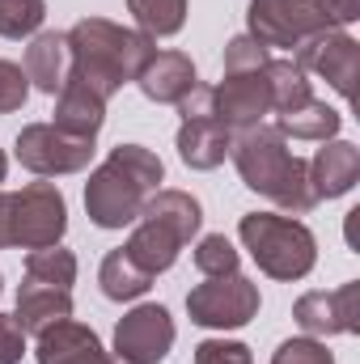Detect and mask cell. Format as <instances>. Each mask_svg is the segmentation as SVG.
Listing matches in <instances>:
<instances>
[{"label": "cell", "instance_id": "cell-19", "mask_svg": "<svg viewBox=\"0 0 360 364\" xmlns=\"http://www.w3.org/2000/svg\"><path fill=\"white\" fill-rule=\"evenodd\" d=\"M13 318H17V326H21L26 335H43L47 326L73 318V292L21 275V288H17V314H13Z\"/></svg>", "mask_w": 360, "mask_h": 364}, {"label": "cell", "instance_id": "cell-13", "mask_svg": "<svg viewBox=\"0 0 360 364\" xmlns=\"http://www.w3.org/2000/svg\"><path fill=\"white\" fill-rule=\"evenodd\" d=\"M292 322L309 339H331V335H356L360 331V284L348 279L331 292H305L292 305Z\"/></svg>", "mask_w": 360, "mask_h": 364}, {"label": "cell", "instance_id": "cell-25", "mask_svg": "<svg viewBox=\"0 0 360 364\" xmlns=\"http://www.w3.org/2000/svg\"><path fill=\"white\" fill-rule=\"evenodd\" d=\"M26 279L51 284V288H68L77 284V255L64 246H47V250H30L26 255Z\"/></svg>", "mask_w": 360, "mask_h": 364}, {"label": "cell", "instance_id": "cell-4", "mask_svg": "<svg viewBox=\"0 0 360 364\" xmlns=\"http://www.w3.org/2000/svg\"><path fill=\"white\" fill-rule=\"evenodd\" d=\"M199 225H203V208L195 195H186L179 186H157L144 199L140 220H136L123 250L157 279L162 272H170L179 263L182 246L199 233Z\"/></svg>", "mask_w": 360, "mask_h": 364}, {"label": "cell", "instance_id": "cell-23", "mask_svg": "<svg viewBox=\"0 0 360 364\" xmlns=\"http://www.w3.org/2000/svg\"><path fill=\"white\" fill-rule=\"evenodd\" d=\"M268 90H271V114H288L297 106H305L314 90H309V77L297 68V60H268Z\"/></svg>", "mask_w": 360, "mask_h": 364}, {"label": "cell", "instance_id": "cell-17", "mask_svg": "<svg viewBox=\"0 0 360 364\" xmlns=\"http://www.w3.org/2000/svg\"><path fill=\"white\" fill-rule=\"evenodd\" d=\"M305 166H309V186H314L318 203H322V199H339V195H348L360 178V149L335 136V140H322V149H318L314 161H305Z\"/></svg>", "mask_w": 360, "mask_h": 364}, {"label": "cell", "instance_id": "cell-7", "mask_svg": "<svg viewBox=\"0 0 360 364\" xmlns=\"http://www.w3.org/2000/svg\"><path fill=\"white\" fill-rule=\"evenodd\" d=\"M259 305H263L259 284L246 279L242 272L208 275L203 284H195L186 292V314L203 331H242L246 322H255Z\"/></svg>", "mask_w": 360, "mask_h": 364}, {"label": "cell", "instance_id": "cell-34", "mask_svg": "<svg viewBox=\"0 0 360 364\" xmlns=\"http://www.w3.org/2000/svg\"><path fill=\"white\" fill-rule=\"evenodd\" d=\"M9 246V191H0V250Z\"/></svg>", "mask_w": 360, "mask_h": 364}, {"label": "cell", "instance_id": "cell-12", "mask_svg": "<svg viewBox=\"0 0 360 364\" xmlns=\"http://www.w3.org/2000/svg\"><path fill=\"white\" fill-rule=\"evenodd\" d=\"M179 339V326L166 305H136L115 326V356L127 364H162Z\"/></svg>", "mask_w": 360, "mask_h": 364}, {"label": "cell", "instance_id": "cell-8", "mask_svg": "<svg viewBox=\"0 0 360 364\" xmlns=\"http://www.w3.org/2000/svg\"><path fill=\"white\" fill-rule=\"evenodd\" d=\"M335 21L327 17L322 0H250L246 4V34L263 47L297 51L305 38L331 30Z\"/></svg>", "mask_w": 360, "mask_h": 364}, {"label": "cell", "instance_id": "cell-35", "mask_svg": "<svg viewBox=\"0 0 360 364\" xmlns=\"http://www.w3.org/2000/svg\"><path fill=\"white\" fill-rule=\"evenodd\" d=\"M4 174H9V157H4V149H0V182H4Z\"/></svg>", "mask_w": 360, "mask_h": 364}, {"label": "cell", "instance_id": "cell-27", "mask_svg": "<svg viewBox=\"0 0 360 364\" xmlns=\"http://www.w3.org/2000/svg\"><path fill=\"white\" fill-rule=\"evenodd\" d=\"M195 272L203 275H233L238 272V263H242V255L233 250V242L225 237V233H208V237H199V246H195Z\"/></svg>", "mask_w": 360, "mask_h": 364}, {"label": "cell", "instance_id": "cell-2", "mask_svg": "<svg viewBox=\"0 0 360 364\" xmlns=\"http://www.w3.org/2000/svg\"><path fill=\"white\" fill-rule=\"evenodd\" d=\"M229 157H233L242 182L255 195L271 199L275 208H284L288 216H305L318 208V195L309 186V166L288 149V140L280 136L275 123H255V127L238 132Z\"/></svg>", "mask_w": 360, "mask_h": 364}, {"label": "cell", "instance_id": "cell-36", "mask_svg": "<svg viewBox=\"0 0 360 364\" xmlns=\"http://www.w3.org/2000/svg\"><path fill=\"white\" fill-rule=\"evenodd\" d=\"M110 364H127V360H119V356H110Z\"/></svg>", "mask_w": 360, "mask_h": 364}, {"label": "cell", "instance_id": "cell-10", "mask_svg": "<svg viewBox=\"0 0 360 364\" xmlns=\"http://www.w3.org/2000/svg\"><path fill=\"white\" fill-rule=\"evenodd\" d=\"M97 140H85V136H68L60 132L55 123H30L17 132V161L38 174V178H64V174H81L85 166L93 161V149Z\"/></svg>", "mask_w": 360, "mask_h": 364}, {"label": "cell", "instance_id": "cell-3", "mask_svg": "<svg viewBox=\"0 0 360 364\" xmlns=\"http://www.w3.org/2000/svg\"><path fill=\"white\" fill-rule=\"evenodd\" d=\"M166 182V166L144 144H119L85 182V212L97 229H127L140 220L144 199Z\"/></svg>", "mask_w": 360, "mask_h": 364}, {"label": "cell", "instance_id": "cell-9", "mask_svg": "<svg viewBox=\"0 0 360 364\" xmlns=\"http://www.w3.org/2000/svg\"><path fill=\"white\" fill-rule=\"evenodd\" d=\"M182 127H179V157L186 170H216L229 149H233V132L212 114V90L208 85H195L179 102Z\"/></svg>", "mask_w": 360, "mask_h": 364}, {"label": "cell", "instance_id": "cell-18", "mask_svg": "<svg viewBox=\"0 0 360 364\" xmlns=\"http://www.w3.org/2000/svg\"><path fill=\"white\" fill-rule=\"evenodd\" d=\"M68 73H73L68 34H60V30H38V34L30 38V47H26V81L38 93L55 97V93L64 90Z\"/></svg>", "mask_w": 360, "mask_h": 364}, {"label": "cell", "instance_id": "cell-31", "mask_svg": "<svg viewBox=\"0 0 360 364\" xmlns=\"http://www.w3.org/2000/svg\"><path fill=\"white\" fill-rule=\"evenodd\" d=\"M195 364H255L246 343H233V339H203L195 348Z\"/></svg>", "mask_w": 360, "mask_h": 364}, {"label": "cell", "instance_id": "cell-16", "mask_svg": "<svg viewBox=\"0 0 360 364\" xmlns=\"http://www.w3.org/2000/svg\"><path fill=\"white\" fill-rule=\"evenodd\" d=\"M136 85L157 106H179L182 97L199 85V77H195V64H191L186 51H153V60L140 68Z\"/></svg>", "mask_w": 360, "mask_h": 364}, {"label": "cell", "instance_id": "cell-11", "mask_svg": "<svg viewBox=\"0 0 360 364\" xmlns=\"http://www.w3.org/2000/svg\"><path fill=\"white\" fill-rule=\"evenodd\" d=\"M292 60H297V68H301L305 77L327 81L344 102H352V93H356V73H360V43L348 30L331 26V30L305 38V43L292 51Z\"/></svg>", "mask_w": 360, "mask_h": 364}, {"label": "cell", "instance_id": "cell-29", "mask_svg": "<svg viewBox=\"0 0 360 364\" xmlns=\"http://www.w3.org/2000/svg\"><path fill=\"white\" fill-rule=\"evenodd\" d=\"M271 60V51L263 43H255L250 34H233L225 43V73H250V68H263Z\"/></svg>", "mask_w": 360, "mask_h": 364}, {"label": "cell", "instance_id": "cell-14", "mask_svg": "<svg viewBox=\"0 0 360 364\" xmlns=\"http://www.w3.org/2000/svg\"><path fill=\"white\" fill-rule=\"evenodd\" d=\"M212 114L238 136L271 114V90H268V64L250 73H225V81L212 90Z\"/></svg>", "mask_w": 360, "mask_h": 364}, {"label": "cell", "instance_id": "cell-24", "mask_svg": "<svg viewBox=\"0 0 360 364\" xmlns=\"http://www.w3.org/2000/svg\"><path fill=\"white\" fill-rule=\"evenodd\" d=\"M127 13L149 38H170L186 26V0H127Z\"/></svg>", "mask_w": 360, "mask_h": 364}, {"label": "cell", "instance_id": "cell-32", "mask_svg": "<svg viewBox=\"0 0 360 364\" xmlns=\"http://www.w3.org/2000/svg\"><path fill=\"white\" fill-rule=\"evenodd\" d=\"M26 356V331L17 326V318L0 314V364H21Z\"/></svg>", "mask_w": 360, "mask_h": 364}, {"label": "cell", "instance_id": "cell-37", "mask_svg": "<svg viewBox=\"0 0 360 364\" xmlns=\"http://www.w3.org/2000/svg\"><path fill=\"white\" fill-rule=\"evenodd\" d=\"M0 292H4V275H0Z\"/></svg>", "mask_w": 360, "mask_h": 364}, {"label": "cell", "instance_id": "cell-15", "mask_svg": "<svg viewBox=\"0 0 360 364\" xmlns=\"http://www.w3.org/2000/svg\"><path fill=\"white\" fill-rule=\"evenodd\" d=\"M34 339H38V348H34V360L38 364H110V352L102 348L93 326L73 322V318L47 326Z\"/></svg>", "mask_w": 360, "mask_h": 364}, {"label": "cell", "instance_id": "cell-21", "mask_svg": "<svg viewBox=\"0 0 360 364\" xmlns=\"http://www.w3.org/2000/svg\"><path fill=\"white\" fill-rule=\"evenodd\" d=\"M97 284H102V296H106V301H140V296L153 288V275L119 246V250H110V255L102 259Z\"/></svg>", "mask_w": 360, "mask_h": 364}, {"label": "cell", "instance_id": "cell-6", "mask_svg": "<svg viewBox=\"0 0 360 364\" xmlns=\"http://www.w3.org/2000/svg\"><path fill=\"white\" fill-rule=\"evenodd\" d=\"M68 233V203L55 182H30L9 191V246L17 250H47L60 246Z\"/></svg>", "mask_w": 360, "mask_h": 364}, {"label": "cell", "instance_id": "cell-28", "mask_svg": "<svg viewBox=\"0 0 360 364\" xmlns=\"http://www.w3.org/2000/svg\"><path fill=\"white\" fill-rule=\"evenodd\" d=\"M271 364H335V356L327 352L322 339L297 335V339H284V343L271 352Z\"/></svg>", "mask_w": 360, "mask_h": 364}, {"label": "cell", "instance_id": "cell-20", "mask_svg": "<svg viewBox=\"0 0 360 364\" xmlns=\"http://www.w3.org/2000/svg\"><path fill=\"white\" fill-rule=\"evenodd\" d=\"M60 132L68 136H85V140H97L102 123H106V97L93 93L90 85H81L77 77L64 81V90L55 93V119H51Z\"/></svg>", "mask_w": 360, "mask_h": 364}, {"label": "cell", "instance_id": "cell-26", "mask_svg": "<svg viewBox=\"0 0 360 364\" xmlns=\"http://www.w3.org/2000/svg\"><path fill=\"white\" fill-rule=\"evenodd\" d=\"M47 17V0H0V38H34Z\"/></svg>", "mask_w": 360, "mask_h": 364}, {"label": "cell", "instance_id": "cell-5", "mask_svg": "<svg viewBox=\"0 0 360 364\" xmlns=\"http://www.w3.org/2000/svg\"><path fill=\"white\" fill-rule=\"evenodd\" d=\"M238 237L250 250L255 267L271 279H305L318 263V237L305 220L280 216V212H246L238 220Z\"/></svg>", "mask_w": 360, "mask_h": 364}, {"label": "cell", "instance_id": "cell-1", "mask_svg": "<svg viewBox=\"0 0 360 364\" xmlns=\"http://www.w3.org/2000/svg\"><path fill=\"white\" fill-rule=\"evenodd\" d=\"M68 51H73L68 77H77L81 85H90L93 93H102L110 102L153 60L157 38H149L144 30H127L110 17H81L68 30Z\"/></svg>", "mask_w": 360, "mask_h": 364}, {"label": "cell", "instance_id": "cell-30", "mask_svg": "<svg viewBox=\"0 0 360 364\" xmlns=\"http://www.w3.org/2000/svg\"><path fill=\"white\" fill-rule=\"evenodd\" d=\"M30 97V81H26V68L13 64V60H0V114H13L21 110Z\"/></svg>", "mask_w": 360, "mask_h": 364}, {"label": "cell", "instance_id": "cell-33", "mask_svg": "<svg viewBox=\"0 0 360 364\" xmlns=\"http://www.w3.org/2000/svg\"><path fill=\"white\" fill-rule=\"evenodd\" d=\"M322 9H327V17L344 30V26H352L360 17V0H322Z\"/></svg>", "mask_w": 360, "mask_h": 364}, {"label": "cell", "instance_id": "cell-22", "mask_svg": "<svg viewBox=\"0 0 360 364\" xmlns=\"http://www.w3.org/2000/svg\"><path fill=\"white\" fill-rule=\"evenodd\" d=\"M275 127H280V136L288 140H335L339 136V127H344V114L339 110H331L327 102H318V97H309L305 106H297V110H288V114H275Z\"/></svg>", "mask_w": 360, "mask_h": 364}]
</instances>
